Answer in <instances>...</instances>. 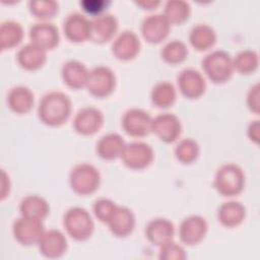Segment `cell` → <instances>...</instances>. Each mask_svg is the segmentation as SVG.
Instances as JSON below:
<instances>
[{"label": "cell", "mask_w": 260, "mask_h": 260, "mask_svg": "<svg viewBox=\"0 0 260 260\" xmlns=\"http://www.w3.org/2000/svg\"><path fill=\"white\" fill-rule=\"evenodd\" d=\"M248 108L255 114H259V83L250 87L247 94Z\"/></svg>", "instance_id": "cell-39"}, {"label": "cell", "mask_w": 260, "mask_h": 260, "mask_svg": "<svg viewBox=\"0 0 260 260\" xmlns=\"http://www.w3.org/2000/svg\"><path fill=\"white\" fill-rule=\"evenodd\" d=\"M109 2L103 0H84L80 2V5L83 7V10L92 15H100L104 11L105 7Z\"/></svg>", "instance_id": "cell-38"}, {"label": "cell", "mask_w": 260, "mask_h": 260, "mask_svg": "<svg viewBox=\"0 0 260 260\" xmlns=\"http://www.w3.org/2000/svg\"><path fill=\"white\" fill-rule=\"evenodd\" d=\"M190 4L184 0H170L165 4L164 15L171 24H181L188 19Z\"/></svg>", "instance_id": "cell-31"}, {"label": "cell", "mask_w": 260, "mask_h": 260, "mask_svg": "<svg viewBox=\"0 0 260 260\" xmlns=\"http://www.w3.org/2000/svg\"><path fill=\"white\" fill-rule=\"evenodd\" d=\"M234 69H236L241 74L253 73L259 64V58L255 51L243 50L237 54L235 59H233Z\"/></svg>", "instance_id": "cell-33"}, {"label": "cell", "mask_w": 260, "mask_h": 260, "mask_svg": "<svg viewBox=\"0 0 260 260\" xmlns=\"http://www.w3.org/2000/svg\"><path fill=\"white\" fill-rule=\"evenodd\" d=\"M202 68L207 77L214 83L228 81L234 72V63L231 55L223 50H214L202 60Z\"/></svg>", "instance_id": "cell-3"}, {"label": "cell", "mask_w": 260, "mask_h": 260, "mask_svg": "<svg viewBox=\"0 0 260 260\" xmlns=\"http://www.w3.org/2000/svg\"><path fill=\"white\" fill-rule=\"evenodd\" d=\"M135 215L126 206H117L110 219L107 221L111 233L118 238L129 236L135 228Z\"/></svg>", "instance_id": "cell-20"}, {"label": "cell", "mask_w": 260, "mask_h": 260, "mask_svg": "<svg viewBox=\"0 0 260 260\" xmlns=\"http://www.w3.org/2000/svg\"><path fill=\"white\" fill-rule=\"evenodd\" d=\"M140 47L137 35L132 30H124L113 42L112 53L121 61H129L138 55Z\"/></svg>", "instance_id": "cell-18"}, {"label": "cell", "mask_w": 260, "mask_h": 260, "mask_svg": "<svg viewBox=\"0 0 260 260\" xmlns=\"http://www.w3.org/2000/svg\"><path fill=\"white\" fill-rule=\"evenodd\" d=\"M118 30V20L111 13H102L90 21L89 40L104 44L113 39Z\"/></svg>", "instance_id": "cell-17"}, {"label": "cell", "mask_w": 260, "mask_h": 260, "mask_svg": "<svg viewBox=\"0 0 260 260\" xmlns=\"http://www.w3.org/2000/svg\"><path fill=\"white\" fill-rule=\"evenodd\" d=\"M151 131L164 142L171 143L179 138L182 125L179 118L171 113H162L151 120Z\"/></svg>", "instance_id": "cell-9"}, {"label": "cell", "mask_w": 260, "mask_h": 260, "mask_svg": "<svg viewBox=\"0 0 260 260\" xmlns=\"http://www.w3.org/2000/svg\"><path fill=\"white\" fill-rule=\"evenodd\" d=\"M171 23L161 13L150 14L141 22V34L144 40L150 44L162 42L169 35Z\"/></svg>", "instance_id": "cell-15"}, {"label": "cell", "mask_w": 260, "mask_h": 260, "mask_svg": "<svg viewBox=\"0 0 260 260\" xmlns=\"http://www.w3.org/2000/svg\"><path fill=\"white\" fill-rule=\"evenodd\" d=\"M23 38V28L15 20H5L0 26V48L2 50L12 49L17 46Z\"/></svg>", "instance_id": "cell-29"}, {"label": "cell", "mask_w": 260, "mask_h": 260, "mask_svg": "<svg viewBox=\"0 0 260 260\" xmlns=\"http://www.w3.org/2000/svg\"><path fill=\"white\" fill-rule=\"evenodd\" d=\"M120 157L126 167L132 170H142L151 164L154 152L149 144L132 141L125 144Z\"/></svg>", "instance_id": "cell-7"}, {"label": "cell", "mask_w": 260, "mask_h": 260, "mask_svg": "<svg viewBox=\"0 0 260 260\" xmlns=\"http://www.w3.org/2000/svg\"><path fill=\"white\" fill-rule=\"evenodd\" d=\"M104 123V115L101 110L93 107L80 109L74 119L73 128L81 135H92L96 133Z\"/></svg>", "instance_id": "cell-13"}, {"label": "cell", "mask_w": 260, "mask_h": 260, "mask_svg": "<svg viewBox=\"0 0 260 260\" xmlns=\"http://www.w3.org/2000/svg\"><path fill=\"white\" fill-rule=\"evenodd\" d=\"M63 30L66 38L73 43H81L89 39L90 21L81 13L73 12L63 21Z\"/></svg>", "instance_id": "cell-19"}, {"label": "cell", "mask_w": 260, "mask_h": 260, "mask_svg": "<svg viewBox=\"0 0 260 260\" xmlns=\"http://www.w3.org/2000/svg\"><path fill=\"white\" fill-rule=\"evenodd\" d=\"M150 115L138 108L127 110L122 117V127L124 131L134 137H142L151 131Z\"/></svg>", "instance_id": "cell-10"}, {"label": "cell", "mask_w": 260, "mask_h": 260, "mask_svg": "<svg viewBox=\"0 0 260 260\" xmlns=\"http://www.w3.org/2000/svg\"><path fill=\"white\" fill-rule=\"evenodd\" d=\"M207 229L208 224L204 217L190 215L182 220L179 228V236L185 245L194 246L204 239Z\"/></svg>", "instance_id": "cell-14"}, {"label": "cell", "mask_w": 260, "mask_h": 260, "mask_svg": "<svg viewBox=\"0 0 260 260\" xmlns=\"http://www.w3.org/2000/svg\"><path fill=\"white\" fill-rule=\"evenodd\" d=\"M174 235L175 228L173 222L164 217L151 219L145 229V236L147 240L157 247L172 241Z\"/></svg>", "instance_id": "cell-21"}, {"label": "cell", "mask_w": 260, "mask_h": 260, "mask_svg": "<svg viewBox=\"0 0 260 260\" xmlns=\"http://www.w3.org/2000/svg\"><path fill=\"white\" fill-rule=\"evenodd\" d=\"M176 88L169 81H159L153 85L150 91V99L158 108H169L176 101Z\"/></svg>", "instance_id": "cell-30"}, {"label": "cell", "mask_w": 260, "mask_h": 260, "mask_svg": "<svg viewBox=\"0 0 260 260\" xmlns=\"http://www.w3.org/2000/svg\"><path fill=\"white\" fill-rule=\"evenodd\" d=\"M246 216L245 206L235 200L223 202L217 209L218 221L225 228H236L240 225Z\"/></svg>", "instance_id": "cell-24"}, {"label": "cell", "mask_w": 260, "mask_h": 260, "mask_svg": "<svg viewBox=\"0 0 260 260\" xmlns=\"http://www.w3.org/2000/svg\"><path fill=\"white\" fill-rule=\"evenodd\" d=\"M177 83L181 93L188 99H198L206 89L203 75L194 68L183 69L177 77Z\"/></svg>", "instance_id": "cell-11"}, {"label": "cell", "mask_w": 260, "mask_h": 260, "mask_svg": "<svg viewBox=\"0 0 260 260\" xmlns=\"http://www.w3.org/2000/svg\"><path fill=\"white\" fill-rule=\"evenodd\" d=\"M72 110L70 98L59 90H53L45 93L40 100L38 115L40 120L52 127L64 124Z\"/></svg>", "instance_id": "cell-1"}, {"label": "cell", "mask_w": 260, "mask_h": 260, "mask_svg": "<svg viewBox=\"0 0 260 260\" xmlns=\"http://www.w3.org/2000/svg\"><path fill=\"white\" fill-rule=\"evenodd\" d=\"M174 152L179 161L191 164L199 155V144L192 138H184L176 145Z\"/></svg>", "instance_id": "cell-34"}, {"label": "cell", "mask_w": 260, "mask_h": 260, "mask_svg": "<svg viewBox=\"0 0 260 260\" xmlns=\"http://www.w3.org/2000/svg\"><path fill=\"white\" fill-rule=\"evenodd\" d=\"M259 121L258 120H255V121H252L249 126H248V129H247V134H248V137L254 141L255 143H258L259 142Z\"/></svg>", "instance_id": "cell-40"}, {"label": "cell", "mask_w": 260, "mask_h": 260, "mask_svg": "<svg viewBox=\"0 0 260 260\" xmlns=\"http://www.w3.org/2000/svg\"><path fill=\"white\" fill-rule=\"evenodd\" d=\"M46 59V51L31 43L22 46L16 54L18 64L26 70H37L41 68L45 64Z\"/></svg>", "instance_id": "cell-25"}, {"label": "cell", "mask_w": 260, "mask_h": 260, "mask_svg": "<svg viewBox=\"0 0 260 260\" xmlns=\"http://www.w3.org/2000/svg\"><path fill=\"white\" fill-rule=\"evenodd\" d=\"M69 184L76 194L89 195L99 189L101 174L90 164H78L69 174Z\"/></svg>", "instance_id": "cell-5"}, {"label": "cell", "mask_w": 260, "mask_h": 260, "mask_svg": "<svg viewBox=\"0 0 260 260\" xmlns=\"http://www.w3.org/2000/svg\"><path fill=\"white\" fill-rule=\"evenodd\" d=\"M188 55V49L186 45L179 40H173L168 42L160 51L161 58L169 64L175 65L183 62Z\"/></svg>", "instance_id": "cell-32"}, {"label": "cell", "mask_w": 260, "mask_h": 260, "mask_svg": "<svg viewBox=\"0 0 260 260\" xmlns=\"http://www.w3.org/2000/svg\"><path fill=\"white\" fill-rule=\"evenodd\" d=\"M137 5L143 7L144 9H152L154 7H156L160 1L158 0H143V1H136L135 2Z\"/></svg>", "instance_id": "cell-41"}, {"label": "cell", "mask_w": 260, "mask_h": 260, "mask_svg": "<svg viewBox=\"0 0 260 260\" xmlns=\"http://www.w3.org/2000/svg\"><path fill=\"white\" fill-rule=\"evenodd\" d=\"M117 206L118 205L109 198H100L94 201L92 210L99 220L107 223Z\"/></svg>", "instance_id": "cell-37"}, {"label": "cell", "mask_w": 260, "mask_h": 260, "mask_svg": "<svg viewBox=\"0 0 260 260\" xmlns=\"http://www.w3.org/2000/svg\"><path fill=\"white\" fill-rule=\"evenodd\" d=\"M126 142L118 133H109L100 138L96 143V152L104 159H114L121 155Z\"/></svg>", "instance_id": "cell-26"}, {"label": "cell", "mask_w": 260, "mask_h": 260, "mask_svg": "<svg viewBox=\"0 0 260 260\" xmlns=\"http://www.w3.org/2000/svg\"><path fill=\"white\" fill-rule=\"evenodd\" d=\"M158 258L160 260H185L187 254L181 245L172 240L159 247Z\"/></svg>", "instance_id": "cell-36"}, {"label": "cell", "mask_w": 260, "mask_h": 260, "mask_svg": "<svg viewBox=\"0 0 260 260\" xmlns=\"http://www.w3.org/2000/svg\"><path fill=\"white\" fill-rule=\"evenodd\" d=\"M35 96L32 91L24 85H16L7 93V105L16 114H25L34 106Z\"/></svg>", "instance_id": "cell-23"}, {"label": "cell", "mask_w": 260, "mask_h": 260, "mask_svg": "<svg viewBox=\"0 0 260 260\" xmlns=\"http://www.w3.org/2000/svg\"><path fill=\"white\" fill-rule=\"evenodd\" d=\"M45 232L42 219L20 216L13 221L12 234L14 239L22 246H31L39 243Z\"/></svg>", "instance_id": "cell-8"}, {"label": "cell", "mask_w": 260, "mask_h": 260, "mask_svg": "<svg viewBox=\"0 0 260 260\" xmlns=\"http://www.w3.org/2000/svg\"><path fill=\"white\" fill-rule=\"evenodd\" d=\"M85 86L92 95L107 98L115 89L116 75L107 66H96L89 71Z\"/></svg>", "instance_id": "cell-6"}, {"label": "cell", "mask_w": 260, "mask_h": 260, "mask_svg": "<svg viewBox=\"0 0 260 260\" xmlns=\"http://www.w3.org/2000/svg\"><path fill=\"white\" fill-rule=\"evenodd\" d=\"M28 8L37 18L48 19L58 12V3L54 0H30Z\"/></svg>", "instance_id": "cell-35"}, {"label": "cell", "mask_w": 260, "mask_h": 260, "mask_svg": "<svg viewBox=\"0 0 260 260\" xmlns=\"http://www.w3.org/2000/svg\"><path fill=\"white\" fill-rule=\"evenodd\" d=\"M88 74L89 71L86 66L77 60H68L61 68V76L64 83L73 89L85 86Z\"/></svg>", "instance_id": "cell-22"}, {"label": "cell", "mask_w": 260, "mask_h": 260, "mask_svg": "<svg viewBox=\"0 0 260 260\" xmlns=\"http://www.w3.org/2000/svg\"><path fill=\"white\" fill-rule=\"evenodd\" d=\"M19 211L22 216L44 219L50 211L47 200L39 195H27L19 203Z\"/></svg>", "instance_id": "cell-27"}, {"label": "cell", "mask_w": 260, "mask_h": 260, "mask_svg": "<svg viewBox=\"0 0 260 260\" xmlns=\"http://www.w3.org/2000/svg\"><path fill=\"white\" fill-rule=\"evenodd\" d=\"M214 187L223 196L240 194L245 187V174L236 164H224L218 168L214 177Z\"/></svg>", "instance_id": "cell-2"}, {"label": "cell", "mask_w": 260, "mask_h": 260, "mask_svg": "<svg viewBox=\"0 0 260 260\" xmlns=\"http://www.w3.org/2000/svg\"><path fill=\"white\" fill-rule=\"evenodd\" d=\"M40 253L49 259H57L62 257L67 250V239L59 230L51 229L44 232L39 243Z\"/></svg>", "instance_id": "cell-12"}, {"label": "cell", "mask_w": 260, "mask_h": 260, "mask_svg": "<svg viewBox=\"0 0 260 260\" xmlns=\"http://www.w3.org/2000/svg\"><path fill=\"white\" fill-rule=\"evenodd\" d=\"M30 43L48 51L59 44V31L55 24L47 21L34 23L28 31Z\"/></svg>", "instance_id": "cell-16"}, {"label": "cell", "mask_w": 260, "mask_h": 260, "mask_svg": "<svg viewBox=\"0 0 260 260\" xmlns=\"http://www.w3.org/2000/svg\"><path fill=\"white\" fill-rule=\"evenodd\" d=\"M189 41L197 51H206L215 44L216 34L210 25L198 23L191 28Z\"/></svg>", "instance_id": "cell-28"}, {"label": "cell", "mask_w": 260, "mask_h": 260, "mask_svg": "<svg viewBox=\"0 0 260 260\" xmlns=\"http://www.w3.org/2000/svg\"><path fill=\"white\" fill-rule=\"evenodd\" d=\"M63 225L67 234L76 241L87 240L94 230V223L89 212L79 206L71 207L64 213Z\"/></svg>", "instance_id": "cell-4"}]
</instances>
